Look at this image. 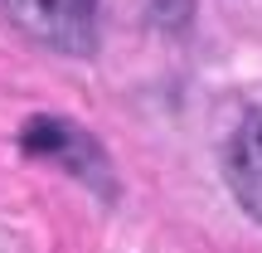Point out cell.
<instances>
[{"mask_svg": "<svg viewBox=\"0 0 262 253\" xmlns=\"http://www.w3.org/2000/svg\"><path fill=\"white\" fill-rule=\"evenodd\" d=\"M224 176H228L233 200L262 224V103H253L243 117H238V127L228 131Z\"/></svg>", "mask_w": 262, "mask_h": 253, "instance_id": "3", "label": "cell"}, {"mask_svg": "<svg viewBox=\"0 0 262 253\" xmlns=\"http://www.w3.org/2000/svg\"><path fill=\"white\" fill-rule=\"evenodd\" d=\"M97 10L102 0H0V15L54 54H93L97 49Z\"/></svg>", "mask_w": 262, "mask_h": 253, "instance_id": "1", "label": "cell"}, {"mask_svg": "<svg viewBox=\"0 0 262 253\" xmlns=\"http://www.w3.org/2000/svg\"><path fill=\"white\" fill-rule=\"evenodd\" d=\"M146 15L160 29H185L194 20V0H146Z\"/></svg>", "mask_w": 262, "mask_h": 253, "instance_id": "4", "label": "cell"}, {"mask_svg": "<svg viewBox=\"0 0 262 253\" xmlns=\"http://www.w3.org/2000/svg\"><path fill=\"white\" fill-rule=\"evenodd\" d=\"M19 146L29 151V156L49 161V166L68 170L73 180H83V185L102 190V195H112V161H107V151L97 146L93 131L73 127L68 117H29L25 127H19Z\"/></svg>", "mask_w": 262, "mask_h": 253, "instance_id": "2", "label": "cell"}]
</instances>
